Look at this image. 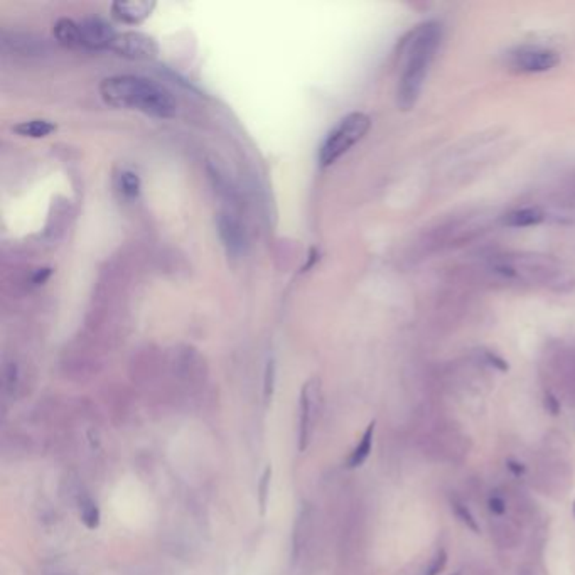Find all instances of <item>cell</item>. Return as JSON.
Wrapping results in <instances>:
<instances>
[{
  "label": "cell",
  "instance_id": "10",
  "mask_svg": "<svg viewBox=\"0 0 575 575\" xmlns=\"http://www.w3.org/2000/svg\"><path fill=\"white\" fill-rule=\"evenodd\" d=\"M216 228L221 243L225 245L226 253H228L232 259H238V257H241L247 252V232H245L243 225H241L235 216L228 215V213L218 215Z\"/></svg>",
  "mask_w": 575,
  "mask_h": 575
},
{
  "label": "cell",
  "instance_id": "8",
  "mask_svg": "<svg viewBox=\"0 0 575 575\" xmlns=\"http://www.w3.org/2000/svg\"><path fill=\"white\" fill-rule=\"evenodd\" d=\"M560 63L557 51L538 46H525L510 54V65L521 73H543Z\"/></svg>",
  "mask_w": 575,
  "mask_h": 575
},
{
  "label": "cell",
  "instance_id": "28",
  "mask_svg": "<svg viewBox=\"0 0 575 575\" xmlns=\"http://www.w3.org/2000/svg\"><path fill=\"white\" fill-rule=\"evenodd\" d=\"M51 273H53V270H51V268H47V267H44V268H38V270H35L34 275H33V284H34V285L44 284L46 280L51 277Z\"/></svg>",
  "mask_w": 575,
  "mask_h": 575
},
{
  "label": "cell",
  "instance_id": "32",
  "mask_svg": "<svg viewBox=\"0 0 575 575\" xmlns=\"http://www.w3.org/2000/svg\"><path fill=\"white\" fill-rule=\"evenodd\" d=\"M473 575H493V574H491L489 570L481 569V567H478V569H474V570H473Z\"/></svg>",
  "mask_w": 575,
  "mask_h": 575
},
{
  "label": "cell",
  "instance_id": "6",
  "mask_svg": "<svg viewBox=\"0 0 575 575\" xmlns=\"http://www.w3.org/2000/svg\"><path fill=\"white\" fill-rule=\"evenodd\" d=\"M371 127V118L368 115L355 112L346 115L339 124L327 133L319 149V164L321 168H329L341 159L351 147L368 133Z\"/></svg>",
  "mask_w": 575,
  "mask_h": 575
},
{
  "label": "cell",
  "instance_id": "4",
  "mask_svg": "<svg viewBox=\"0 0 575 575\" xmlns=\"http://www.w3.org/2000/svg\"><path fill=\"white\" fill-rule=\"evenodd\" d=\"M565 439L555 435V439H545V446L540 451L535 466V486L545 494L564 496L572 483V471L565 457Z\"/></svg>",
  "mask_w": 575,
  "mask_h": 575
},
{
  "label": "cell",
  "instance_id": "19",
  "mask_svg": "<svg viewBox=\"0 0 575 575\" xmlns=\"http://www.w3.org/2000/svg\"><path fill=\"white\" fill-rule=\"evenodd\" d=\"M295 528H293V555L299 557L305 543L309 540V531H311V510L302 508L299 517L295 518Z\"/></svg>",
  "mask_w": 575,
  "mask_h": 575
},
{
  "label": "cell",
  "instance_id": "22",
  "mask_svg": "<svg viewBox=\"0 0 575 575\" xmlns=\"http://www.w3.org/2000/svg\"><path fill=\"white\" fill-rule=\"evenodd\" d=\"M270 483H272V466H267L260 476L259 486H257V496H259V506H260L261 515H265V511H267L268 496H270Z\"/></svg>",
  "mask_w": 575,
  "mask_h": 575
},
{
  "label": "cell",
  "instance_id": "9",
  "mask_svg": "<svg viewBox=\"0 0 575 575\" xmlns=\"http://www.w3.org/2000/svg\"><path fill=\"white\" fill-rule=\"evenodd\" d=\"M110 49L115 51L118 56L129 59H152L159 54L156 39L137 31L117 34Z\"/></svg>",
  "mask_w": 575,
  "mask_h": 575
},
{
  "label": "cell",
  "instance_id": "33",
  "mask_svg": "<svg viewBox=\"0 0 575 575\" xmlns=\"http://www.w3.org/2000/svg\"><path fill=\"white\" fill-rule=\"evenodd\" d=\"M574 517H575V501H574Z\"/></svg>",
  "mask_w": 575,
  "mask_h": 575
},
{
  "label": "cell",
  "instance_id": "25",
  "mask_svg": "<svg viewBox=\"0 0 575 575\" xmlns=\"http://www.w3.org/2000/svg\"><path fill=\"white\" fill-rule=\"evenodd\" d=\"M446 564H447V552L444 549H440L434 553V557L427 562L426 569L422 570V575H439L444 570Z\"/></svg>",
  "mask_w": 575,
  "mask_h": 575
},
{
  "label": "cell",
  "instance_id": "26",
  "mask_svg": "<svg viewBox=\"0 0 575 575\" xmlns=\"http://www.w3.org/2000/svg\"><path fill=\"white\" fill-rule=\"evenodd\" d=\"M518 575H546V570L545 567H543L540 558L535 557L533 553V557H531L530 560L523 562V564L519 565Z\"/></svg>",
  "mask_w": 575,
  "mask_h": 575
},
{
  "label": "cell",
  "instance_id": "24",
  "mask_svg": "<svg viewBox=\"0 0 575 575\" xmlns=\"http://www.w3.org/2000/svg\"><path fill=\"white\" fill-rule=\"evenodd\" d=\"M275 376H277L275 361L268 359L267 366H265V376H264V400H265V403L272 402L273 390H275Z\"/></svg>",
  "mask_w": 575,
  "mask_h": 575
},
{
  "label": "cell",
  "instance_id": "21",
  "mask_svg": "<svg viewBox=\"0 0 575 575\" xmlns=\"http://www.w3.org/2000/svg\"><path fill=\"white\" fill-rule=\"evenodd\" d=\"M451 510L454 511L455 518H457L459 521H461L462 525L466 526V528L474 531V533H479L478 519L474 518V515L471 513V510L467 508V505L462 501L461 498H459V496H452L451 498Z\"/></svg>",
  "mask_w": 575,
  "mask_h": 575
},
{
  "label": "cell",
  "instance_id": "13",
  "mask_svg": "<svg viewBox=\"0 0 575 575\" xmlns=\"http://www.w3.org/2000/svg\"><path fill=\"white\" fill-rule=\"evenodd\" d=\"M157 3L154 0H117L112 3V15L124 24H140L150 17Z\"/></svg>",
  "mask_w": 575,
  "mask_h": 575
},
{
  "label": "cell",
  "instance_id": "31",
  "mask_svg": "<svg viewBox=\"0 0 575 575\" xmlns=\"http://www.w3.org/2000/svg\"><path fill=\"white\" fill-rule=\"evenodd\" d=\"M317 260H319V252H317V248H312L311 252H309V259H307V261H305V265L302 267V272H307L309 268L314 267V264H316Z\"/></svg>",
  "mask_w": 575,
  "mask_h": 575
},
{
  "label": "cell",
  "instance_id": "2",
  "mask_svg": "<svg viewBox=\"0 0 575 575\" xmlns=\"http://www.w3.org/2000/svg\"><path fill=\"white\" fill-rule=\"evenodd\" d=\"M442 29L437 22H427L420 26L408 41L405 65H403L402 78L398 85V106L402 110L414 108L417 103L423 81L437 53Z\"/></svg>",
  "mask_w": 575,
  "mask_h": 575
},
{
  "label": "cell",
  "instance_id": "17",
  "mask_svg": "<svg viewBox=\"0 0 575 575\" xmlns=\"http://www.w3.org/2000/svg\"><path fill=\"white\" fill-rule=\"evenodd\" d=\"M78 513L83 525L88 530H97L102 523V511L98 503L90 494L83 493L78 496Z\"/></svg>",
  "mask_w": 575,
  "mask_h": 575
},
{
  "label": "cell",
  "instance_id": "29",
  "mask_svg": "<svg viewBox=\"0 0 575 575\" xmlns=\"http://www.w3.org/2000/svg\"><path fill=\"white\" fill-rule=\"evenodd\" d=\"M506 467L511 471V474L517 476V478H519V476L525 474V471H526V467L523 466V464L519 462V461H517V459H508V461H506Z\"/></svg>",
  "mask_w": 575,
  "mask_h": 575
},
{
  "label": "cell",
  "instance_id": "14",
  "mask_svg": "<svg viewBox=\"0 0 575 575\" xmlns=\"http://www.w3.org/2000/svg\"><path fill=\"white\" fill-rule=\"evenodd\" d=\"M375 427L376 422H371L370 426L366 427V430L361 435L359 442L356 444V447L350 452L346 459V467L348 469H356V467L363 466L366 462V459L370 457L371 447H373V437H375Z\"/></svg>",
  "mask_w": 575,
  "mask_h": 575
},
{
  "label": "cell",
  "instance_id": "34",
  "mask_svg": "<svg viewBox=\"0 0 575 575\" xmlns=\"http://www.w3.org/2000/svg\"><path fill=\"white\" fill-rule=\"evenodd\" d=\"M452 575H461V574H459V572H455V574H452Z\"/></svg>",
  "mask_w": 575,
  "mask_h": 575
},
{
  "label": "cell",
  "instance_id": "27",
  "mask_svg": "<svg viewBox=\"0 0 575 575\" xmlns=\"http://www.w3.org/2000/svg\"><path fill=\"white\" fill-rule=\"evenodd\" d=\"M543 405H545V410L549 412L550 415H558L560 414V402L553 394L546 391L545 396H543Z\"/></svg>",
  "mask_w": 575,
  "mask_h": 575
},
{
  "label": "cell",
  "instance_id": "12",
  "mask_svg": "<svg viewBox=\"0 0 575 575\" xmlns=\"http://www.w3.org/2000/svg\"><path fill=\"white\" fill-rule=\"evenodd\" d=\"M489 531L499 549H515L521 540V523L517 518L493 517L489 521Z\"/></svg>",
  "mask_w": 575,
  "mask_h": 575
},
{
  "label": "cell",
  "instance_id": "30",
  "mask_svg": "<svg viewBox=\"0 0 575 575\" xmlns=\"http://www.w3.org/2000/svg\"><path fill=\"white\" fill-rule=\"evenodd\" d=\"M486 361L491 364V366L498 368V370H501V371H506V370H508L506 361L501 359V358H499V356H496V355H493V353H486Z\"/></svg>",
  "mask_w": 575,
  "mask_h": 575
},
{
  "label": "cell",
  "instance_id": "3",
  "mask_svg": "<svg viewBox=\"0 0 575 575\" xmlns=\"http://www.w3.org/2000/svg\"><path fill=\"white\" fill-rule=\"evenodd\" d=\"M494 268L506 277L521 279L531 284H542L555 291H565L574 285L572 275L558 261L549 257H505L494 261Z\"/></svg>",
  "mask_w": 575,
  "mask_h": 575
},
{
  "label": "cell",
  "instance_id": "7",
  "mask_svg": "<svg viewBox=\"0 0 575 575\" xmlns=\"http://www.w3.org/2000/svg\"><path fill=\"white\" fill-rule=\"evenodd\" d=\"M321 405H323V388L319 378H309L300 390V414H299V451L305 452L311 446L314 432L321 417Z\"/></svg>",
  "mask_w": 575,
  "mask_h": 575
},
{
  "label": "cell",
  "instance_id": "1",
  "mask_svg": "<svg viewBox=\"0 0 575 575\" xmlns=\"http://www.w3.org/2000/svg\"><path fill=\"white\" fill-rule=\"evenodd\" d=\"M100 95L113 108L137 110L156 118H172L177 113V102L161 83L137 74H117L105 78Z\"/></svg>",
  "mask_w": 575,
  "mask_h": 575
},
{
  "label": "cell",
  "instance_id": "11",
  "mask_svg": "<svg viewBox=\"0 0 575 575\" xmlns=\"http://www.w3.org/2000/svg\"><path fill=\"white\" fill-rule=\"evenodd\" d=\"M81 29V46L88 49H110L117 33L113 26L102 17H88L79 22Z\"/></svg>",
  "mask_w": 575,
  "mask_h": 575
},
{
  "label": "cell",
  "instance_id": "23",
  "mask_svg": "<svg viewBox=\"0 0 575 575\" xmlns=\"http://www.w3.org/2000/svg\"><path fill=\"white\" fill-rule=\"evenodd\" d=\"M508 498L506 493H499V491H493L487 498V510L493 517H506L508 513Z\"/></svg>",
  "mask_w": 575,
  "mask_h": 575
},
{
  "label": "cell",
  "instance_id": "18",
  "mask_svg": "<svg viewBox=\"0 0 575 575\" xmlns=\"http://www.w3.org/2000/svg\"><path fill=\"white\" fill-rule=\"evenodd\" d=\"M503 221H505L506 226H513V228H526V226L542 223L543 213L537 208H521L508 213Z\"/></svg>",
  "mask_w": 575,
  "mask_h": 575
},
{
  "label": "cell",
  "instance_id": "5",
  "mask_svg": "<svg viewBox=\"0 0 575 575\" xmlns=\"http://www.w3.org/2000/svg\"><path fill=\"white\" fill-rule=\"evenodd\" d=\"M423 452L434 461L457 464L467 457L471 444L467 435L451 420H435L420 437Z\"/></svg>",
  "mask_w": 575,
  "mask_h": 575
},
{
  "label": "cell",
  "instance_id": "20",
  "mask_svg": "<svg viewBox=\"0 0 575 575\" xmlns=\"http://www.w3.org/2000/svg\"><path fill=\"white\" fill-rule=\"evenodd\" d=\"M118 189H120L125 197H130V200H136V197H138V194H140V189H142V182H140V177H138V174L130 169L122 170L120 176H118Z\"/></svg>",
  "mask_w": 575,
  "mask_h": 575
},
{
  "label": "cell",
  "instance_id": "16",
  "mask_svg": "<svg viewBox=\"0 0 575 575\" xmlns=\"http://www.w3.org/2000/svg\"><path fill=\"white\" fill-rule=\"evenodd\" d=\"M56 124L51 120H44V118H33V120L21 122V124H15L12 127L15 133L22 137H31V138H42L51 136L53 132H56Z\"/></svg>",
  "mask_w": 575,
  "mask_h": 575
},
{
  "label": "cell",
  "instance_id": "15",
  "mask_svg": "<svg viewBox=\"0 0 575 575\" xmlns=\"http://www.w3.org/2000/svg\"><path fill=\"white\" fill-rule=\"evenodd\" d=\"M53 34L61 46L81 47V29H79V24L74 22L73 19H58L56 24H54Z\"/></svg>",
  "mask_w": 575,
  "mask_h": 575
}]
</instances>
